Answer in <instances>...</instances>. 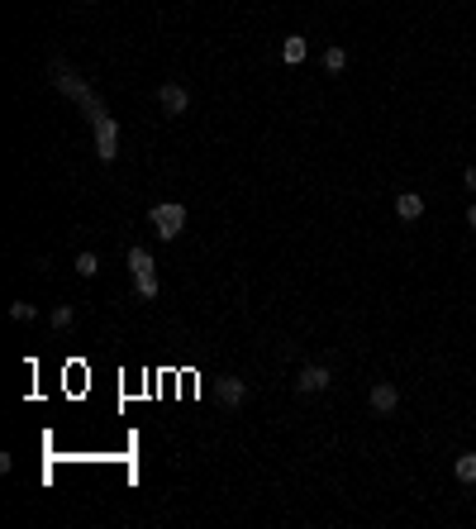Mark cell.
Here are the masks:
<instances>
[{
	"label": "cell",
	"mask_w": 476,
	"mask_h": 529,
	"mask_svg": "<svg viewBox=\"0 0 476 529\" xmlns=\"http://www.w3.org/2000/svg\"><path fill=\"white\" fill-rule=\"evenodd\" d=\"M129 272H134V291H139L143 301H153V296H158V262H153V253L129 248Z\"/></svg>",
	"instance_id": "6da1fadb"
},
{
	"label": "cell",
	"mask_w": 476,
	"mask_h": 529,
	"mask_svg": "<svg viewBox=\"0 0 476 529\" xmlns=\"http://www.w3.org/2000/svg\"><path fill=\"white\" fill-rule=\"evenodd\" d=\"M153 229H158L162 239H176V234L186 229V205H181V201H162V205H153Z\"/></svg>",
	"instance_id": "7a4b0ae2"
},
{
	"label": "cell",
	"mask_w": 476,
	"mask_h": 529,
	"mask_svg": "<svg viewBox=\"0 0 476 529\" xmlns=\"http://www.w3.org/2000/svg\"><path fill=\"white\" fill-rule=\"evenodd\" d=\"M158 105L167 114H186L190 110V91H186V86H176V81H167V86L158 91Z\"/></svg>",
	"instance_id": "3957f363"
},
{
	"label": "cell",
	"mask_w": 476,
	"mask_h": 529,
	"mask_svg": "<svg viewBox=\"0 0 476 529\" xmlns=\"http://www.w3.org/2000/svg\"><path fill=\"white\" fill-rule=\"evenodd\" d=\"M333 377H329V368H319V363H310V368H301L296 372V391H305V396H315V391H324Z\"/></svg>",
	"instance_id": "277c9868"
},
{
	"label": "cell",
	"mask_w": 476,
	"mask_h": 529,
	"mask_svg": "<svg viewBox=\"0 0 476 529\" xmlns=\"http://www.w3.org/2000/svg\"><path fill=\"white\" fill-rule=\"evenodd\" d=\"M396 405H400V391H396L391 382H377V386H372V410H377V415H391Z\"/></svg>",
	"instance_id": "5b68a950"
},
{
	"label": "cell",
	"mask_w": 476,
	"mask_h": 529,
	"mask_svg": "<svg viewBox=\"0 0 476 529\" xmlns=\"http://www.w3.org/2000/svg\"><path fill=\"white\" fill-rule=\"evenodd\" d=\"M95 139H100V158L105 162H114V119H105V114H95Z\"/></svg>",
	"instance_id": "8992f818"
},
{
	"label": "cell",
	"mask_w": 476,
	"mask_h": 529,
	"mask_svg": "<svg viewBox=\"0 0 476 529\" xmlns=\"http://www.w3.org/2000/svg\"><path fill=\"white\" fill-rule=\"evenodd\" d=\"M396 215L414 225V220L424 215V196H419V191H400V196H396Z\"/></svg>",
	"instance_id": "52a82bcc"
},
{
	"label": "cell",
	"mask_w": 476,
	"mask_h": 529,
	"mask_svg": "<svg viewBox=\"0 0 476 529\" xmlns=\"http://www.w3.org/2000/svg\"><path fill=\"white\" fill-rule=\"evenodd\" d=\"M243 396H248V386L238 382V377H220V401L224 405H243Z\"/></svg>",
	"instance_id": "ba28073f"
},
{
	"label": "cell",
	"mask_w": 476,
	"mask_h": 529,
	"mask_svg": "<svg viewBox=\"0 0 476 529\" xmlns=\"http://www.w3.org/2000/svg\"><path fill=\"white\" fill-rule=\"evenodd\" d=\"M305 53H310V43H305L301 33H291V38L281 43V58H286L291 67H296V63H305Z\"/></svg>",
	"instance_id": "9c48e42d"
},
{
	"label": "cell",
	"mask_w": 476,
	"mask_h": 529,
	"mask_svg": "<svg viewBox=\"0 0 476 529\" xmlns=\"http://www.w3.org/2000/svg\"><path fill=\"white\" fill-rule=\"evenodd\" d=\"M72 267H77V277H95V272H100V257H95V253H77Z\"/></svg>",
	"instance_id": "30bf717a"
},
{
	"label": "cell",
	"mask_w": 476,
	"mask_h": 529,
	"mask_svg": "<svg viewBox=\"0 0 476 529\" xmlns=\"http://www.w3.org/2000/svg\"><path fill=\"white\" fill-rule=\"evenodd\" d=\"M458 481H476V453H462L458 458Z\"/></svg>",
	"instance_id": "8fae6325"
},
{
	"label": "cell",
	"mask_w": 476,
	"mask_h": 529,
	"mask_svg": "<svg viewBox=\"0 0 476 529\" xmlns=\"http://www.w3.org/2000/svg\"><path fill=\"white\" fill-rule=\"evenodd\" d=\"M48 320H53V329H67V324L77 320V310H72V305H58V310H53Z\"/></svg>",
	"instance_id": "7c38bea8"
},
{
	"label": "cell",
	"mask_w": 476,
	"mask_h": 529,
	"mask_svg": "<svg viewBox=\"0 0 476 529\" xmlns=\"http://www.w3.org/2000/svg\"><path fill=\"white\" fill-rule=\"evenodd\" d=\"M324 67H329V72H343V67H348V53H343V48H329V53H324Z\"/></svg>",
	"instance_id": "4fadbf2b"
},
{
	"label": "cell",
	"mask_w": 476,
	"mask_h": 529,
	"mask_svg": "<svg viewBox=\"0 0 476 529\" xmlns=\"http://www.w3.org/2000/svg\"><path fill=\"white\" fill-rule=\"evenodd\" d=\"M33 315H38V310H33L29 301H15V305H10V320H19V324H24V320H33Z\"/></svg>",
	"instance_id": "5bb4252c"
},
{
	"label": "cell",
	"mask_w": 476,
	"mask_h": 529,
	"mask_svg": "<svg viewBox=\"0 0 476 529\" xmlns=\"http://www.w3.org/2000/svg\"><path fill=\"white\" fill-rule=\"evenodd\" d=\"M462 181H467V191H476V167H467V176H462Z\"/></svg>",
	"instance_id": "9a60e30c"
},
{
	"label": "cell",
	"mask_w": 476,
	"mask_h": 529,
	"mask_svg": "<svg viewBox=\"0 0 476 529\" xmlns=\"http://www.w3.org/2000/svg\"><path fill=\"white\" fill-rule=\"evenodd\" d=\"M467 225H472V229H476V205H472V210H467Z\"/></svg>",
	"instance_id": "2e32d148"
},
{
	"label": "cell",
	"mask_w": 476,
	"mask_h": 529,
	"mask_svg": "<svg viewBox=\"0 0 476 529\" xmlns=\"http://www.w3.org/2000/svg\"><path fill=\"white\" fill-rule=\"evenodd\" d=\"M81 5H91V0H81Z\"/></svg>",
	"instance_id": "e0dca14e"
}]
</instances>
